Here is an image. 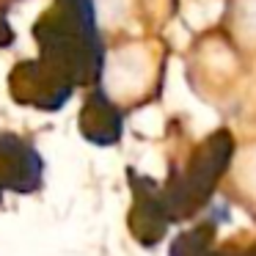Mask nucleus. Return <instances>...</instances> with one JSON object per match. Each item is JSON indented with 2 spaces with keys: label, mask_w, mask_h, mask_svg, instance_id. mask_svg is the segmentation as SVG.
Segmentation results:
<instances>
[{
  "label": "nucleus",
  "mask_w": 256,
  "mask_h": 256,
  "mask_svg": "<svg viewBox=\"0 0 256 256\" xmlns=\"http://www.w3.org/2000/svg\"><path fill=\"white\" fill-rule=\"evenodd\" d=\"M42 184V160L17 138H0V188L30 193Z\"/></svg>",
  "instance_id": "3"
},
{
  "label": "nucleus",
  "mask_w": 256,
  "mask_h": 256,
  "mask_svg": "<svg viewBox=\"0 0 256 256\" xmlns=\"http://www.w3.org/2000/svg\"><path fill=\"white\" fill-rule=\"evenodd\" d=\"M130 182L135 190V204L130 210V232L140 245L152 248L166 237L168 226H171V215H168L162 190L152 179L130 176Z\"/></svg>",
  "instance_id": "2"
},
{
  "label": "nucleus",
  "mask_w": 256,
  "mask_h": 256,
  "mask_svg": "<svg viewBox=\"0 0 256 256\" xmlns=\"http://www.w3.org/2000/svg\"><path fill=\"white\" fill-rule=\"evenodd\" d=\"M228 160H232V140H228V135H215L196 152L190 166L179 176H174L168 182V188L162 190L171 220H188L198 210H204V204L215 193L218 179L226 171Z\"/></svg>",
  "instance_id": "1"
},
{
  "label": "nucleus",
  "mask_w": 256,
  "mask_h": 256,
  "mask_svg": "<svg viewBox=\"0 0 256 256\" xmlns=\"http://www.w3.org/2000/svg\"><path fill=\"white\" fill-rule=\"evenodd\" d=\"M234 30L242 36V42L256 44V0H237L234 3Z\"/></svg>",
  "instance_id": "7"
},
{
  "label": "nucleus",
  "mask_w": 256,
  "mask_h": 256,
  "mask_svg": "<svg viewBox=\"0 0 256 256\" xmlns=\"http://www.w3.org/2000/svg\"><path fill=\"white\" fill-rule=\"evenodd\" d=\"M144 72H149V64H146L144 52L140 50H122L118 56H113V64L108 69V86H116L124 94H132L140 86L149 83Z\"/></svg>",
  "instance_id": "4"
},
{
  "label": "nucleus",
  "mask_w": 256,
  "mask_h": 256,
  "mask_svg": "<svg viewBox=\"0 0 256 256\" xmlns=\"http://www.w3.org/2000/svg\"><path fill=\"white\" fill-rule=\"evenodd\" d=\"M215 226H218V220H204V223H198L196 228L182 232L171 242V256H206L212 250Z\"/></svg>",
  "instance_id": "6"
},
{
  "label": "nucleus",
  "mask_w": 256,
  "mask_h": 256,
  "mask_svg": "<svg viewBox=\"0 0 256 256\" xmlns=\"http://www.w3.org/2000/svg\"><path fill=\"white\" fill-rule=\"evenodd\" d=\"M83 132L94 144H116L118 138V116L113 113L110 100H100L86 110L83 118Z\"/></svg>",
  "instance_id": "5"
},
{
  "label": "nucleus",
  "mask_w": 256,
  "mask_h": 256,
  "mask_svg": "<svg viewBox=\"0 0 256 256\" xmlns=\"http://www.w3.org/2000/svg\"><path fill=\"white\" fill-rule=\"evenodd\" d=\"M240 256H256V245H250V248H248V250H242Z\"/></svg>",
  "instance_id": "8"
},
{
  "label": "nucleus",
  "mask_w": 256,
  "mask_h": 256,
  "mask_svg": "<svg viewBox=\"0 0 256 256\" xmlns=\"http://www.w3.org/2000/svg\"><path fill=\"white\" fill-rule=\"evenodd\" d=\"M206 256H232V254H226V250H210Z\"/></svg>",
  "instance_id": "9"
}]
</instances>
